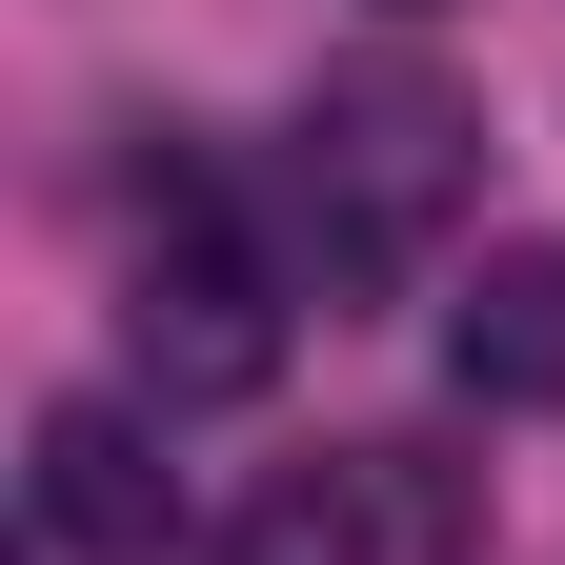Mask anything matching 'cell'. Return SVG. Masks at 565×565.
<instances>
[{"label": "cell", "instance_id": "obj_1", "mask_svg": "<svg viewBox=\"0 0 565 565\" xmlns=\"http://www.w3.org/2000/svg\"><path fill=\"white\" fill-rule=\"evenodd\" d=\"M465 162H484L465 82H424V61H364V82H323V102H303V141H282V202H303L323 303H384V282L445 243Z\"/></svg>", "mask_w": 565, "mask_h": 565}, {"label": "cell", "instance_id": "obj_2", "mask_svg": "<svg viewBox=\"0 0 565 565\" xmlns=\"http://www.w3.org/2000/svg\"><path fill=\"white\" fill-rule=\"evenodd\" d=\"M121 364H141V404H263L282 384V263L243 243L223 182H162V243L121 282Z\"/></svg>", "mask_w": 565, "mask_h": 565}, {"label": "cell", "instance_id": "obj_3", "mask_svg": "<svg viewBox=\"0 0 565 565\" xmlns=\"http://www.w3.org/2000/svg\"><path fill=\"white\" fill-rule=\"evenodd\" d=\"M21 484H41V545H82V565H162V445H141L121 404H41V445H21Z\"/></svg>", "mask_w": 565, "mask_h": 565}, {"label": "cell", "instance_id": "obj_4", "mask_svg": "<svg viewBox=\"0 0 565 565\" xmlns=\"http://www.w3.org/2000/svg\"><path fill=\"white\" fill-rule=\"evenodd\" d=\"M445 384H465L484 424L565 404V243H484V282L445 303Z\"/></svg>", "mask_w": 565, "mask_h": 565}, {"label": "cell", "instance_id": "obj_5", "mask_svg": "<svg viewBox=\"0 0 565 565\" xmlns=\"http://www.w3.org/2000/svg\"><path fill=\"white\" fill-rule=\"evenodd\" d=\"M223 565H384V484L364 465H282L263 505L223 525Z\"/></svg>", "mask_w": 565, "mask_h": 565}]
</instances>
